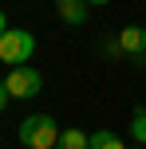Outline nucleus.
<instances>
[{"mask_svg":"<svg viewBox=\"0 0 146 149\" xmlns=\"http://www.w3.org/2000/svg\"><path fill=\"white\" fill-rule=\"evenodd\" d=\"M8 102H12V94H8V86H4V82H0V110H4Z\"/></svg>","mask_w":146,"mask_h":149,"instance_id":"nucleus-9","label":"nucleus"},{"mask_svg":"<svg viewBox=\"0 0 146 149\" xmlns=\"http://www.w3.org/2000/svg\"><path fill=\"white\" fill-rule=\"evenodd\" d=\"M118 43H123V55H130V59L146 63V28H138V24L123 28V31H118Z\"/></svg>","mask_w":146,"mask_h":149,"instance_id":"nucleus-4","label":"nucleus"},{"mask_svg":"<svg viewBox=\"0 0 146 149\" xmlns=\"http://www.w3.org/2000/svg\"><path fill=\"white\" fill-rule=\"evenodd\" d=\"M87 4H91V8H103V4H111V0H87Z\"/></svg>","mask_w":146,"mask_h":149,"instance_id":"nucleus-11","label":"nucleus"},{"mask_svg":"<svg viewBox=\"0 0 146 149\" xmlns=\"http://www.w3.org/2000/svg\"><path fill=\"white\" fill-rule=\"evenodd\" d=\"M20 141L28 149H55L59 145V126L51 114H32L20 122Z\"/></svg>","mask_w":146,"mask_h":149,"instance_id":"nucleus-1","label":"nucleus"},{"mask_svg":"<svg viewBox=\"0 0 146 149\" xmlns=\"http://www.w3.org/2000/svg\"><path fill=\"white\" fill-rule=\"evenodd\" d=\"M130 137H134L138 145H146V106L134 110V118H130Z\"/></svg>","mask_w":146,"mask_h":149,"instance_id":"nucleus-8","label":"nucleus"},{"mask_svg":"<svg viewBox=\"0 0 146 149\" xmlns=\"http://www.w3.org/2000/svg\"><path fill=\"white\" fill-rule=\"evenodd\" d=\"M4 86H8V94H12V98H36L39 90H44V79H39L36 67L24 63V67H12V71H8Z\"/></svg>","mask_w":146,"mask_h":149,"instance_id":"nucleus-3","label":"nucleus"},{"mask_svg":"<svg viewBox=\"0 0 146 149\" xmlns=\"http://www.w3.org/2000/svg\"><path fill=\"white\" fill-rule=\"evenodd\" d=\"M55 4H67V0H55Z\"/></svg>","mask_w":146,"mask_h":149,"instance_id":"nucleus-12","label":"nucleus"},{"mask_svg":"<svg viewBox=\"0 0 146 149\" xmlns=\"http://www.w3.org/2000/svg\"><path fill=\"white\" fill-rule=\"evenodd\" d=\"M36 55V36L28 28H8L0 36V63L8 67H24V63Z\"/></svg>","mask_w":146,"mask_h":149,"instance_id":"nucleus-2","label":"nucleus"},{"mask_svg":"<svg viewBox=\"0 0 146 149\" xmlns=\"http://www.w3.org/2000/svg\"><path fill=\"white\" fill-rule=\"evenodd\" d=\"M55 8H59V20L75 28V24L87 20V8H91V4H87V0H67V4H55Z\"/></svg>","mask_w":146,"mask_h":149,"instance_id":"nucleus-5","label":"nucleus"},{"mask_svg":"<svg viewBox=\"0 0 146 149\" xmlns=\"http://www.w3.org/2000/svg\"><path fill=\"white\" fill-rule=\"evenodd\" d=\"M142 106H146V102H142Z\"/></svg>","mask_w":146,"mask_h":149,"instance_id":"nucleus-13","label":"nucleus"},{"mask_svg":"<svg viewBox=\"0 0 146 149\" xmlns=\"http://www.w3.org/2000/svg\"><path fill=\"white\" fill-rule=\"evenodd\" d=\"M55 149H91V134H83V130H63Z\"/></svg>","mask_w":146,"mask_h":149,"instance_id":"nucleus-6","label":"nucleus"},{"mask_svg":"<svg viewBox=\"0 0 146 149\" xmlns=\"http://www.w3.org/2000/svg\"><path fill=\"white\" fill-rule=\"evenodd\" d=\"M91 149H126V145H123V137L111 134V130H95L91 134Z\"/></svg>","mask_w":146,"mask_h":149,"instance_id":"nucleus-7","label":"nucleus"},{"mask_svg":"<svg viewBox=\"0 0 146 149\" xmlns=\"http://www.w3.org/2000/svg\"><path fill=\"white\" fill-rule=\"evenodd\" d=\"M4 31H8V16L0 12V36H4Z\"/></svg>","mask_w":146,"mask_h":149,"instance_id":"nucleus-10","label":"nucleus"}]
</instances>
